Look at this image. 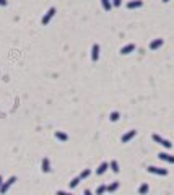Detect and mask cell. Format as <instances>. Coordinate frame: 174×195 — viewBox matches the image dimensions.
Listing matches in <instances>:
<instances>
[{"label":"cell","mask_w":174,"mask_h":195,"mask_svg":"<svg viewBox=\"0 0 174 195\" xmlns=\"http://www.w3.org/2000/svg\"><path fill=\"white\" fill-rule=\"evenodd\" d=\"M15 182H17V177H15V176H12V177H10L7 182L2 184V187H0V194H7V192H8V189H10V187H12Z\"/></svg>","instance_id":"cell-1"},{"label":"cell","mask_w":174,"mask_h":195,"mask_svg":"<svg viewBox=\"0 0 174 195\" xmlns=\"http://www.w3.org/2000/svg\"><path fill=\"white\" fill-rule=\"evenodd\" d=\"M153 140L156 141V143H160V145H163L164 148H171V146H173V143H171V141H168V140H164V138H161L160 135H156V133H153Z\"/></svg>","instance_id":"cell-2"},{"label":"cell","mask_w":174,"mask_h":195,"mask_svg":"<svg viewBox=\"0 0 174 195\" xmlns=\"http://www.w3.org/2000/svg\"><path fill=\"white\" fill-rule=\"evenodd\" d=\"M148 172H150V174H156V176H166V174H168V169H163V167H155V166H150V167H148Z\"/></svg>","instance_id":"cell-3"},{"label":"cell","mask_w":174,"mask_h":195,"mask_svg":"<svg viewBox=\"0 0 174 195\" xmlns=\"http://www.w3.org/2000/svg\"><path fill=\"white\" fill-rule=\"evenodd\" d=\"M54 15H55V8L52 7V8H49V10H47V13L44 15V18H42V25H47V23L54 18Z\"/></svg>","instance_id":"cell-4"},{"label":"cell","mask_w":174,"mask_h":195,"mask_svg":"<svg viewBox=\"0 0 174 195\" xmlns=\"http://www.w3.org/2000/svg\"><path fill=\"white\" fill-rule=\"evenodd\" d=\"M135 135H137V130H128L127 133H124V135H122L120 141H122V143H127V141H130L133 137H135Z\"/></svg>","instance_id":"cell-5"},{"label":"cell","mask_w":174,"mask_h":195,"mask_svg":"<svg viewBox=\"0 0 174 195\" xmlns=\"http://www.w3.org/2000/svg\"><path fill=\"white\" fill-rule=\"evenodd\" d=\"M98 59H99V46H98V44H93V47H91V60L96 62Z\"/></svg>","instance_id":"cell-6"},{"label":"cell","mask_w":174,"mask_h":195,"mask_svg":"<svg viewBox=\"0 0 174 195\" xmlns=\"http://www.w3.org/2000/svg\"><path fill=\"white\" fill-rule=\"evenodd\" d=\"M133 50H135V44H127V46H124L120 49V54L127 55V54H130V52H133Z\"/></svg>","instance_id":"cell-7"},{"label":"cell","mask_w":174,"mask_h":195,"mask_svg":"<svg viewBox=\"0 0 174 195\" xmlns=\"http://www.w3.org/2000/svg\"><path fill=\"white\" fill-rule=\"evenodd\" d=\"M158 158H160V159H163V161H168V163H171V164H174V156H173V154H168V153H160V154H158Z\"/></svg>","instance_id":"cell-8"},{"label":"cell","mask_w":174,"mask_h":195,"mask_svg":"<svg viewBox=\"0 0 174 195\" xmlns=\"http://www.w3.org/2000/svg\"><path fill=\"white\" fill-rule=\"evenodd\" d=\"M142 5H143V2H142V0H132V2H128V3H127V8H128V10L140 8Z\"/></svg>","instance_id":"cell-9"},{"label":"cell","mask_w":174,"mask_h":195,"mask_svg":"<svg viewBox=\"0 0 174 195\" xmlns=\"http://www.w3.org/2000/svg\"><path fill=\"white\" fill-rule=\"evenodd\" d=\"M163 42H164L163 39H155V41H151V42H150V49H151V50H156V49H160V47L163 46Z\"/></svg>","instance_id":"cell-10"},{"label":"cell","mask_w":174,"mask_h":195,"mask_svg":"<svg viewBox=\"0 0 174 195\" xmlns=\"http://www.w3.org/2000/svg\"><path fill=\"white\" fill-rule=\"evenodd\" d=\"M41 167H42V172H49V171H50V163H49V158H44V159H42Z\"/></svg>","instance_id":"cell-11"},{"label":"cell","mask_w":174,"mask_h":195,"mask_svg":"<svg viewBox=\"0 0 174 195\" xmlns=\"http://www.w3.org/2000/svg\"><path fill=\"white\" fill-rule=\"evenodd\" d=\"M108 167H109V164H108V163H101V164H99V167L96 169V174H104V172L108 171Z\"/></svg>","instance_id":"cell-12"},{"label":"cell","mask_w":174,"mask_h":195,"mask_svg":"<svg viewBox=\"0 0 174 195\" xmlns=\"http://www.w3.org/2000/svg\"><path fill=\"white\" fill-rule=\"evenodd\" d=\"M55 138H57L59 141H67L68 140V135L64 132H55Z\"/></svg>","instance_id":"cell-13"},{"label":"cell","mask_w":174,"mask_h":195,"mask_svg":"<svg viewBox=\"0 0 174 195\" xmlns=\"http://www.w3.org/2000/svg\"><path fill=\"white\" fill-rule=\"evenodd\" d=\"M148 189H150L148 184H142V185L138 187V194H140V195H146V194H148Z\"/></svg>","instance_id":"cell-14"},{"label":"cell","mask_w":174,"mask_h":195,"mask_svg":"<svg viewBox=\"0 0 174 195\" xmlns=\"http://www.w3.org/2000/svg\"><path fill=\"white\" fill-rule=\"evenodd\" d=\"M101 5H103V8L106 10V12H109V10L112 8V3H111V0H101Z\"/></svg>","instance_id":"cell-15"},{"label":"cell","mask_w":174,"mask_h":195,"mask_svg":"<svg viewBox=\"0 0 174 195\" xmlns=\"http://www.w3.org/2000/svg\"><path fill=\"white\" fill-rule=\"evenodd\" d=\"M119 189V182H112L111 185L108 187V192H116Z\"/></svg>","instance_id":"cell-16"},{"label":"cell","mask_w":174,"mask_h":195,"mask_svg":"<svg viewBox=\"0 0 174 195\" xmlns=\"http://www.w3.org/2000/svg\"><path fill=\"white\" fill-rule=\"evenodd\" d=\"M106 190H108V187H106V185H99L98 189H96V195H103Z\"/></svg>","instance_id":"cell-17"},{"label":"cell","mask_w":174,"mask_h":195,"mask_svg":"<svg viewBox=\"0 0 174 195\" xmlns=\"http://www.w3.org/2000/svg\"><path fill=\"white\" fill-rule=\"evenodd\" d=\"M109 167H111V169L114 171V172H119V164H117V161H111Z\"/></svg>","instance_id":"cell-18"},{"label":"cell","mask_w":174,"mask_h":195,"mask_svg":"<svg viewBox=\"0 0 174 195\" xmlns=\"http://www.w3.org/2000/svg\"><path fill=\"white\" fill-rule=\"evenodd\" d=\"M119 112H111V116H109V119H111V122H116V121H119Z\"/></svg>","instance_id":"cell-19"},{"label":"cell","mask_w":174,"mask_h":195,"mask_svg":"<svg viewBox=\"0 0 174 195\" xmlns=\"http://www.w3.org/2000/svg\"><path fill=\"white\" fill-rule=\"evenodd\" d=\"M80 182H81V179H80V177H75V179H72V182H70V187H72V189H73V187H77V185H78Z\"/></svg>","instance_id":"cell-20"},{"label":"cell","mask_w":174,"mask_h":195,"mask_svg":"<svg viewBox=\"0 0 174 195\" xmlns=\"http://www.w3.org/2000/svg\"><path fill=\"white\" fill-rule=\"evenodd\" d=\"M90 172H91V169H85V171H81V174L78 176L80 179H86L88 176H90Z\"/></svg>","instance_id":"cell-21"},{"label":"cell","mask_w":174,"mask_h":195,"mask_svg":"<svg viewBox=\"0 0 174 195\" xmlns=\"http://www.w3.org/2000/svg\"><path fill=\"white\" fill-rule=\"evenodd\" d=\"M120 3H122V0H112V5H114V7H119Z\"/></svg>","instance_id":"cell-22"},{"label":"cell","mask_w":174,"mask_h":195,"mask_svg":"<svg viewBox=\"0 0 174 195\" xmlns=\"http://www.w3.org/2000/svg\"><path fill=\"white\" fill-rule=\"evenodd\" d=\"M57 195H72V194H68V192H64V190H59Z\"/></svg>","instance_id":"cell-23"},{"label":"cell","mask_w":174,"mask_h":195,"mask_svg":"<svg viewBox=\"0 0 174 195\" xmlns=\"http://www.w3.org/2000/svg\"><path fill=\"white\" fill-rule=\"evenodd\" d=\"M7 3H8L7 0H0V5H2V7H7Z\"/></svg>","instance_id":"cell-24"},{"label":"cell","mask_w":174,"mask_h":195,"mask_svg":"<svg viewBox=\"0 0 174 195\" xmlns=\"http://www.w3.org/2000/svg\"><path fill=\"white\" fill-rule=\"evenodd\" d=\"M85 195H91V192H90V190H85Z\"/></svg>","instance_id":"cell-25"},{"label":"cell","mask_w":174,"mask_h":195,"mask_svg":"<svg viewBox=\"0 0 174 195\" xmlns=\"http://www.w3.org/2000/svg\"><path fill=\"white\" fill-rule=\"evenodd\" d=\"M2 184H3V179H2V176H0V187H2Z\"/></svg>","instance_id":"cell-26"},{"label":"cell","mask_w":174,"mask_h":195,"mask_svg":"<svg viewBox=\"0 0 174 195\" xmlns=\"http://www.w3.org/2000/svg\"><path fill=\"white\" fill-rule=\"evenodd\" d=\"M163 2H164V3H168V2H169V0H163Z\"/></svg>","instance_id":"cell-27"}]
</instances>
